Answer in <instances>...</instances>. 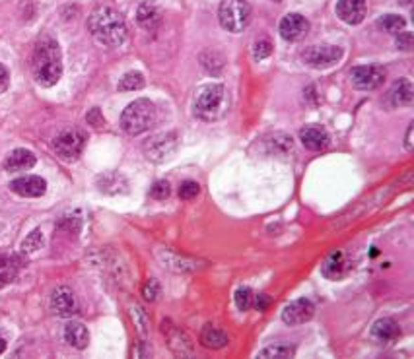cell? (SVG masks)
Wrapping results in <instances>:
<instances>
[{
	"label": "cell",
	"instance_id": "cell-36",
	"mask_svg": "<svg viewBox=\"0 0 414 359\" xmlns=\"http://www.w3.org/2000/svg\"><path fill=\"white\" fill-rule=\"evenodd\" d=\"M169 194H171V189H169L168 181H156L150 189V196L156 201H166Z\"/></svg>",
	"mask_w": 414,
	"mask_h": 359
},
{
	"label": "cell",
	"instance_id": "cell-9",
	"mask_svg": "<svg viewBox=\"0 0 414 359\" xmlns=\"http://www.w3.org/2000/svg\"><path fill=\"white\" fill-rule=\"evenodd\" d=\"M350 80L358 90H375L383 84L385 80V70L375 65H368V67H354L350 70Z\"/></svg>",
	"mask_w": 414,
	"mask_h": 359
},
{
	"label": "cell",
	"instance_id": "cell-35",
	"mask_svg": "<svg viewBox=\"0 0 414 359\" xmlns=\"http://www.w3.org/2000/svg\"><path fill=\"white\" fill-rule=\"evenodd\" d=\"M272 53V43L269 39H259L255 41L253 45V59L255 60H262L267 57H271Z\"/></svg>",
	"mask_w": 414,
	"mask_h": 359
},
{
	"label": "cell",
	"instance_id": "cell-22",
	"mask_svg": "<svg viewBox=\"0 0 414 359\" xmlns=\"http://www.w3.org/2000/svg\"><path fill=\"white\" fill-rule=\"evenodd\" d=\"M136 22L146 32H156L158 25L161 24V12L154 4H150V2H144L136 10Z\"/></svg>",
	"mask_w": 414,
	"mask_h": 359
},
{
	"label": "cell",
	"instance_id": "cell-18",
	"mask_svg": "<svg viewBox=\"0 0 414 359\" xmlns=\"http://www.w3.org/2000/svg\"><path fill=\"white\" fill-rule=\"evenodd\" d=\"M35 158L34 151L26 150V148H18V150L10 151L6 159H4V169L10 171V173H16V171H27L35 165Z\"/></svg>",
	"mask_w": 414,
	"mask_h": 359
},
{
	"label": "cell",
	"instance_id": "cell-17",
	"mask_svg": "<svg viewBox=\"0 0 414 359\" xmlns=\"http://www.w3.org/2000/svg\"><path fill=\"white\" fill-rule=\"evenodd\" d=\"M300 140L307 150L319 151L329 146V134L323 126H305L300 130Z\"/></svg>",
	"mask_w": 414,
	"mask_h": 359
},
{
	"label": "cell",
	"instance_id": "cell-1",
	"mask_svg": "<svg viewBox=\"0 0 414 359\" xmlns=\"http://www.w3.org/2000/svg\"><path fill=\"white\" fill-rule=\"evenodd\" d=\"M32 74L35 82L43 88H51L62 76V55L59 43L49 35H43L35 43L34 57H32Z\"/></svg>",
	"mask_w": 414,
	"mask_h": 359
},
{
	"label": "cell",
	"instance_id": "cell-11",
	"mask_svg": "<svg viewBox=\"0 0 414 359\" xmlns=\"http://www.w3.org/2000/svg\"><path fill=\"white\" fill-rule=\"evenodd\" d=\"M51 309L59 317H74L78 313V301L74 292L70 287H67V285L57 287L51 295Z\"/></svg>",
	"mask_w": 414,
	"mask_h": 359
},
{
	"label": "cell",
	"instance_id": "cell-24",
	"mask_svg": "<svg viewBox=\"0 0 414 359\" xmlns=\"http://www.w3.org/2000/svg\"><path fill=\"white\" fill-rule=\"evenodd\" d=\"M65 340H67L72 348L76 350H84L88 342H90V334L88 328L82 323H68L65 328Z\"/></svg>",
	"mask_w": 414,
	"mask_h": 359
},
{
	"label": "cell",
	"instance_id": "cell-6",
	"mask_svg": "<svg viewBox=\"0 0 414 359\" xmlns=\"http://www.w3.org/2000/svg\"><path fill=\"white\" fill-rule=\"evenodd\" d=\"M86 134L78 128H67L53 138V150L65 161H74L84 151Z\"/></svg>",
	"mask_w": 414,
	"mask_h": 359
},
{
	"label": "cell",
	"instance_id": "cell-23",
	"mask_svg": "<svg viewBox=\"0 0 414 359\" xmlns=\"http://www.w3.org/2000/svg\"><path fill=\"white\" fill-rule=\"evenodd\" d=\"M228 334L224 330H220L218 326L206 325L203 328V332H201V344L204 348H208V350H222L224 346H228Z\"/></svg>",
	"mask_w": 414,
	"mask_h": 359
},
{
	"label": "cell",
	"instance_id": "cell-16",
	"mask_svg": "<svg viewBox=\"0 0 414 359\" xmlns=\"http://www.w3.org/2000/svg\"><path fill=\"white\" fill-rule=\"evenodd\" d=\"M98 189L103 192V194H111V196H117V194H127L128 192V181L125 177L117 173V171H109V173H103V175L98 177Z\"/></svg>",
	"mask_w": 414,
	"mask_h": 359
},
{
	"label": "cell",
	"instance_id": "cell-3",
	"mask_svg": "<svg viewBox=\"0 0 414 359\" xmlns=\"http://www.w3.org/2000/svg\"><path fill=\"white\" fill-rule=\"evenodd\" d=\"M228 111V95L222 84H208L194 97V115L203 121H216Z\"/></svg>",
	"mask_w": 414,
	"mask_h": 359
},
{
	"label": "cell",
	"instance_id": "cell-2",
	"mask_svg": "<svg viewBox=\"0 0 414 359\" xmlns=\"http://www.w3.org/2000/svg\"><path fill=\"white\" fill-rule=\"evenodd\" d=\"M88 29L93 39L105 47H119L127 41V24L117 10L111 6H100L88 18Z\"/></svg>",
	"mask_w": 414,
	"mask_h": 359
},
{
	"label": "cell",
	"instance_id": "cell-21",
	"mask_svg": "<svg viewBox=\"0 0 414 359\" xmlns=\"http://www.w3.org/2000/svg\"><path fill=\"white\" fill-rule=\"evenodd\" d=\"M414 100V88L410 84V80H399L393 84L391 88V92H389V101H391V105L393 107H406V105H410Z\"/></svg>",
	"mask_w": 414,
	"mask_h": 359
},
{
	"label": "cell",
	"instance_id": "cell-19",
	"mask_svg": "<svg viewBox=\"0 0 414 359\" xmlns=\"http://www.w3.org/2000/svg\"><path fill=\"white\" fill-rule=\"evenodd\" d=\"M372 336L373 340H378L380 344L395 342V340H399V336H401V326L393 318H380L372 326Z\"/></svg>",
	"mask_w": 414,
	"mask_h": 359
},
{
	"label": "cell",
	"instance_id": "cell-31",
	"mask_svg": "<svg viewBox=\"0 0 414 359\" xmlns=\"http://www.w3.org/2000/svg\"><path fill=\"white\" fill-rule=\"evenodd\" d=\"M253 297L255 293L251 292V287H239L236 292V305L239 311H247L253 307Z\"/></svg>",
	"mask_w": 414,
	"mask_h": 359
},
{
	"label": "cell",
	"instance_id": "cell-34",
	"mask_svg": "<svg viewBox=\"0 0 414 359\" xmlns=\"http://www.w3.org/2000/svg\"><path fill=\"white\" fill-rule=\"evenodd\" d=\"M199 194H201V184L194 183V181H185V183H181V187H179V196L183 201H193Z\"/></svg>",
	"mask_w": 414,
	"mask_h": 359
},
{
	"label": "cell",
	"instance_id": "cell-45",
	"mask_svg": "<svg viewBox=\"0 0 414 359\" xmlns=\"http://www.w3.org/2000/svg\"><path fill=\"white\" fill-rule=\"evenodd\" d=\"M399 2H401L403 6H410V2H413V0H399Z\"/></svg>",
	"mask_w": 414,
	"mask_h": 359
},
{
	"label": "cell",
	"instance_id": "cell-42",
	"mask_svg": "<svg viewBox=\"0 0 414 359\" xmlns=\"http://www.w3.org/2000/svg\"><path fill=\"white\" fill-rule=\"evenodd\" d=\"M14 276L16 272H10V270H0V290L4 287V285H8L12 280H14Z\"/></svg>",
	"mask_w": 414,
	"mask_h": 359
},
{
	"label": "cell",
	"instance_id": "cell-28",
	"mask_svg": "<svg viewBox=\"0 0 414 359\" xmlns=\"http://www.w3.org/2000/svg\"><path fill=\"white\" fill-rule=\"evenodd\" d=\"M163 266L171 268V270H175V272H187V270H194L196 268V262L194 260L189 259H179L178 255H173V252H166V257H163Z\"/></svg>",
	"mask_w": 414,
	"mask_h": 359
},
{
	"label": "cell",
	"instance_id": "cell-27",
	"mask_svg": "<svg viewBox=\"0 0 414 359\" xmlns=\"http://www.w3.org/2000/svg\"><path fill=\"white\" fill-rule=\"evenodd\" d=\"M405 18L397 16V14H385L378 20V27L387 32V34H399V32L405 29Z\"/></svg>",
	"mask_w": 414,
	"mask_h": 359
},
{
	"label": "cell",
	"instance_id": "cell-8",
	"mask_svg": "<svg viewBox=\"0 0 414 359\" xmlns=\"http://www.w3.org/2000/svg\"><path fill=\"white\" fill-rule=\"evenodd\" d=\"M178 134L175 133H163V134H156L152 136L150 140L144 142V154L146 158L150 161H166L168 158L173 156V151L178 150Z\"/></svg>",
	"mask_w": 414,
	"mask_h": 359
},
{
	"label": "cell",
	"instance_id": "cell-15",
	"mask_svg": "<svg viewBox=\"0 0 414 359\" xmlns=\"http://www.w3.org/2000/svg\"><path fill=\"white\" fill-rule=\"evenodd\" d=\"M307 29H309V22L302 14H288L282 18L279 27L282 39L286 41H300L302 37H305Z\"/></svg>",
	"mask_w": 414,
	"mask_h": 359
},
{
	"label": "cell",
	"instance_id": "cell-13",
	"mask_svg": "<svg viewBox=\"0 0 414 359\" xmlns=\"http://www.w3.org/2000/svg\"><path fill=\"white\" fill-rule=\"evenodd\" d=\"M10 191L16 192L24 198H37V196H43L45 191H47V183L45 179L37 175H26L20 177V179H14L10 183Z\"/></svg>",
	"mask_w": 414,
	"mask_h": 359
},
{
	"label": "cell",
	"instance_id": "cell-20",
	"mask_svg": "<svg viewBox=\"0 0 414 359\" xmlns=\"http://www.w3.org/2000/svg\"><path fill=\"white\" fill-rule=\"evenodd\" d=\"M163 332H168L169 346L178 355H181V358L183 355H193V344H191L185 332H181L179 328L171 326L169 323H163Z\"/></svg>",
	"mask_w": 414,
	"mask_h": 359
},
{
	"label": "cell",
	"instance_id": "cell-7",
	"mask_svg": "<svg viewBox=\"0 0 414 359\" xmlns=\"http://www.w3.org/2000/svg\"><path fill=\"white\" fill-rule=\"evenodd\" d=\"M302 59L307 67L317 68H330L342 59V49L337 45H312L302 53Z\"/></svg>",
	"mask_w": 414,
	"mask_h": 359
},
{
	"label": "cell",
	"instance_id": "cell-43",
	"mask_svg": "<svg viewBox=\"0 0 414 359\" xmlns=\"http://www.w3.org/2000/svg\"><path fill=\"white\" fill-rule=\"evenodd\" d=\"M405 146H406V150H413V125L408 126V130H406Z\"/></svg>",
	"mask_w": 414,
	"mask_h": 359
},
{
	"label": "cell",
	"instance_id": "cell-10",
	"mask_svg": "<svg viewBox=\"0 0 414 359\" xmlns=\"http://www.w3.org/2000/svg\"><path fill=\"white\" fill-rule=\"evenodd\" d=\"M352 259H348L345 251H333L327 255V259L323 260L321 274L329 280H342L352 272Z\"/></svg>",
	"mask_w": 414,
	"mask_h": 359
},
{
	"label": "cell",
	"instance_id": "cell-4",
	"mask_svg": "<svg viewBox=\"0 0 414 359\" xmlns=\"http://www.w3.org/2000/svg\"><path fill=\"white\" fill-rule=\"evenodd\" d=\"M156 123V107L150 100H136L128 103L127 109L121 113V128L131 136L150 130V126Z\"/></svg>",
	"mask_w": 414,
	"mask_h": 359
},
{
	"label": "cell",
	"instance_id": "cell-38",
	"mask_svg": "<svg viewBox=\"0 0 414 359\" xmlns=\"http://www.w3.org/2000/svg\"><path fill=\"white\" fill-rule=\"evenodd\" d=\"M414 45V37L410 32H399L397 35V47L403 50H410Z\"/></svg>",
	"mask_w": 414,
	"mask_h": 359
},
{
	"label": "cell",
	"instance_id": "cell-25",
	"mask_svg": "<svg viewBox=\"0 0 414 359\" xmlns=\"http://www.w3.org/2000/svg\"><path fill=\"white\" fill-rule=\"evenodd\" d=\"M296 353V348L290 346V344H274V346H269L265 350L259 351V358L262 359H290L294 358Z\"/></svg>",
	"mask_w": 414,
	"mask_h": 359
},
{
	"label": "cell",
	"instance_id": "cell-37",
	"mask_svg": "<svg viewBox=\"0 0 414 359\" xmlns=\"http://www.w3.org/2000/svg\"><path fill=\"white\" fill-rule=\"evenodd\" d=\"M142 295L146 301L158 299V295H160V284H158V280L150 278V280L142 285Z\"/></svg>",
	"mask_w": 414,
	"mask_h": 359
},
{
	"label": "cell",
	"instance_id": "cell-41",
	"mask_svg": "<svg viewBox=\"0 0 414 359\" xmlns=\"http://www.w3.org/2000/svg\"><path fill=\"white\" fill-rule=\"evenodd\" d=\"M10 86V74L4 65H0V93L6 92Z\"/></svg>",
	"mask_w": 414,
	"mask_h": 359
},
{
	"label": "cell",
	"instance_id": "cell-46",
	"mask_svg": "<svg viewBox=\"0 0 414 359\" xmlns=\"http://www.w3.org/2000/svg\"><path fill=\"white\" fill-rule=\"evenodd\" d=\"M274 2H280V0H274Z\"/></svg>",
	"mask_w": 414,
	"mask_h": 359
},
{
	"label": "cell",
	"instance_id": "cell-39",
	"mask_svg": "<svg viewBox=\"0 0 414 359\" xmlns=\"http://www.w3.org/2000/svg\"><path fill=\"white\" fill-rule=\"evenodd\" d=\"M86 121H88L92 126H95V128H102V126L105 125V118H103L100 109H92V111L86 115Z\"/></svg>",
	"mask_w": 414,
	"mask_h": 359
},
{
	"label": "cell",
	"instance_id": "cell-14",
	"mask_svg": "<svg viewBox=\"0 0 414 359\" xmlns=\"http://www.w3.org/2000/svg\"><path fill=\"white\" fill-rule=\"evenodd\" d=\"M366 14H368V2L366 0H338L337 2V16L345 24H362Z\"/></svg>",
	"mask_w": 414,
	"mask_h": 359
},
{
	"label": "cell",
	"instance_id": "cell-29",
	"mask_svg": "<svg viewBox=\"0 0 414 359\" xmlns=\"http://www.w3.org/2000/svg\"><path fill=\"white\" fill-rule=\"evenodd\" d=\"M119 92H136L144 88V76L140 72H127L119 82Z\"/></svg>",
	"mask_w": 414,
	"mask_h": 359
},
{
	"label": "cell",
	"instance_id": "cell-33",
	"mask_svg": "<svg viewBox=\"0 0 414 359\" xmlns=\"http://www.w3.org/2000/svg\"><path fill=\"white\" fill-rule=\"evenodd\" d=\"M131 315H133V320H135L138 334H140V336L148 334V326H150V323H148V317H146V313H144V311L140 309V307H133V309H131Z\"/></svg>",
	"mask_w": 414,
	"mask_h": 359
},
{
	"label": "cell",
	"instance_id": "cell-12",
	"mask_svg": "<svg viewBox=\"0 0 414 359\" xmlns=\"http://www.w3.org/2000/svg\"><path fill=\"white\" fill-rule=\"evenodd\" d=\"M313 313H315V307H313L312 301L296 299L284 307V311H282V320L288 326L304 325V323H307L313 317Z\"/></svg>",
	"mask_w": 414,
	"mask_h": 359
},
{
	"label": "cell",
	"instance_id": "cell-44",
	"mask_svg": "<svg viewBox=\"0 0 414 359\" xmlns=\"http://www.w3.org/2000/svg\"><path fill=\"white\" fill-rule=\"evenodd\" d=\"M4 350H6V342H4V338L0 336V353H4Z\"/></svg>",
	"mask_w": 414,
	"mask_h": 359
},
{
	"label": "cell",
	"instance_id": "cell-40",
	"mask_svg": "<svg viewBox=\"0 0 414 359\" xmlns=\"http://www.w3.org/2000/svg\"><path fill=\"white\" fill-rule=\"evenodd\" d=\"M269 303H271V297H269L267 293H259V295H255L253 297V307L257 311H265L269 307Z\"/></svg>",
	"mask_w": 414,
	"mask_h": 359
},
{
	"label": "cell",
	"instance_id": "cell-5",
	"mask_svg": "<svg viewBox=\"0 0 414 359\" xmlns=\"http://www.w3.org/2000/svg\"><path fill=\"white\" fill-rule=\"evenodd\" d=\"M218 20L224 29L232 34H239L251 22V6L247 0H222Z\"/></svg>",
	"mask_w": 414,
	"mask_h": 359
},
{
	"label": "cell",
	"instance_id": "cell-30",
	"mask_svg": "<svg viewBox=\"0 0 414 359\" xmlns=\"http://www.w3.org/2000/svg\"><path fill=\"white\" fill-rule=\"evenodd\" d=\"M43 247V231L41 229H34L27 235L24 243H22V251L24 252H35Z\"/></svg>",
	"mask_w": 414,
	"mask_h": 359
},
{
	"label": "cell",
	"instance_id": "cell-26",
	"mask_svg": "<svg viewBox=\"0 0 414 359\" xmlns=\"http://www.w3.org/2000/svg\"><path fill=\"white\" fill-rule=\"evenodd\" d=\"M267 144H269V151L271 154H274V156H288L290 151H292V138L288 136V134H274V136H271L269 140H267Z\"/></svg>",
	"mask_w": 414,
	"mask_h": 359
},
{
	"label": "cell",
	"instance_id": "cell-32",
	"mask_svg": "<svg viewBox=\"0 0 414 359\" xmlns=\"http://www.w3.org/2000/svg\"><path fill=\"white\" fill-rule=\"evenodd\" d=\"M24 266V260L18 255H8V252H0V270H10L16 272L18 268Z\"/></svg>",
	"mask_w": 414,
	"mask_h": 359
}]
</instances>
